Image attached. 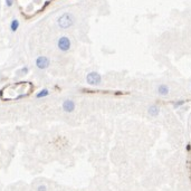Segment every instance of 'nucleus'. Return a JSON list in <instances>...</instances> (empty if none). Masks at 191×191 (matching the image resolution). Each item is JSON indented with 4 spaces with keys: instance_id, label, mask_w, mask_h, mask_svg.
<instances>
[{
    "instance_id": "f257e3e1",
    "label": "nucleus",
    "mask_w": 191,
    "mask_h": 191,
    "mask_svg": "<svg viewBox=\"0 0 191 191\" xmlns=\"http://www.w3.org/2000/svg\"><path fill=\"white\" fill-rule=\"evenodd\" d=\"M57 25L62 29H67V28H69L70 26L74 25V17H73V15H70L69 12H65V14H63L62 16L58 17Z\"/></svg>"
},
{
    "instance_id": "f03ea898",
    "label": "nucleus",
    "mask_w": 191,
    "mask_h": 191,
    "mask_svg": "<svg viewBox=\"0 0 191 191\" xmlns=\"http://www.w3.org/2000/svg\"><path fill=\"white\" fill-rule=\"evenodd\" d=\"M86 82L92 86H97L102 82V76L96 72H91L86 76Z\"/></svg>"
},
{
    "instance_id": "7ed1b4c3",
    "label": "nucleus",
    "mask_w": 191,
    "mask_h": 191,
    "mask_svg": "<svg viewBox=\"0 0 191 191\" xmlns=\"http://www.w3.org/2000/svg\"><path fill=\"white\" fill-rule=\"evenodd\" d=\"M70 40L68 37L66 36H62L57 42V47H58L59 51H68L70 49Z\"/></svg>"
},
{
    "instance_id": "20e7f679",
    "label": "nucleus",
    "mask_w": 191,
    "mask_h": 191,
    "mask_svg": "<svg viewBox=\"0 0 191 191\" xmlns=\"http://www.w3.org/2000/svg\"><path fill=\"white\" fill-rule=\"evenodd\" d=\"M49 64H51V60L46 56H39L36 59V66L38 67L39 69H45L49 66Z\"/></svg>"
},
{
    "instance_id": "39448f33",
    "label": "nucleus",
    "mask_w": 191,
    "mask_h": 191,
    "mask_svg": "<svg viewBox=\"0 0 191 191\" xmlns=\"http://www.w3.org/2000/svg\"><path fill=\"white\" fill-rule=\"evenodd\" d=\"M62 107L64 112L72 113V112H74V109H75V102L72 101V100H65V101L63 102Z\"/></svg>"
},
{
    "instance_id": "423d86ee",
    "label": "nucleus",
    "mask_w": 191,
    "mask_h": 191,
    "mask_svg": "<svg viewBox=\"0 0 191 191\" xmlns=\"http://www.w3.org/2000/svg\"><path fill=\"white\" fill-rule=\"evenodd\" d=\"M158 93L160 94V95H168L169 94V87L167 85H164V84H162V85H160L159 87H158Z\"/></svg>"
},
{
    "instance_id": "0eeeda50",
    "label": "nucleus",
    "mask_w": 191,
    "mask_h": 191,
    "mask_svg": "<svg viewBox=\"0 0 191 191\" xmlns=\"http://www.w3.org/2000/svg\"><path fill=\"white\" fill-rule=\"evenodd\" d=\"M148 112L150 115H152V116H156L158 114H159V112H160V109H159V107L156 105H151L150 107H149Z\"/></svg>"
},
{
    "instance_id": "6e6552de",
    "label": "nucleus",
    "mask_w": 191,
    "mask_h": 191,
    "mask_svg": "<svg viewBox=\"0 0 191 191\" xmlns=\"http://www.w3.org/2000/svg\"><path fill=\"white\" fill-rule=\"evenodd\" d=\"M49 95V91L47 90V88H44V90H42L40 92H38V93L36 94V98H43V97H47Z\"/></svg>"
},
{
    "instance_id": "1a4fd4ad",
    "label": "nucleus",
    "mask_w": 191,
    "mask_h": 191,
    "mask_svg": "<svg viewBox=\"0 0 191 191\" xmlns=\"http://www.w3.org/2000/svg\"><path fill=\"white\" fill-rule=\"evenodd\" d=\"M18 27H19V21L17 19H14L11 21V23H10V29H11V31H17Z\"/></svg>"
},
{
    "instance_id": "9d476101",
    "label": "nucleus",
    "mask_w": 191,
    "mask_h": 191,
    "mask_svg": "<svg viewBox=\"0 0 191 191\" xmlns=\"http://www.w3.org/2000/svg\"><path fill=\"white\" fill-rule=\"evenodd\" d=\"M37 191H47L46 186H44V184H40V186L37 188Z\"/></svg>"
},
{
    "instance_id": "9b49d317",
    "label": "nucleus",
    "mask_w": 191,
    "mask_h": 191,
    "mask_svg": "<svg viewBox=\"0 0 191 191\" xmlns=\"http://www.w3.org/2000/svg\"><path fill=\"white\" fill-rule=\"evenodd\" d=\"M20 73H21V74H27L28 67H23V68H21V69H20Z\"/></svg>"
},
{
    "instance_id": "f8f14e48",
    "label": "nucleus",
    "mask_w": 191,
    "mask_h": 191,
    "mask_svg": "<svg viewBox=\"0 0 191 191\" xmlns=\"http://www.w3.org/2000/svg\"><path fill=\"white\" fill-rule=\"evenodd\" d=\"M12 4H14V0H6V5L8 7H11Z\"/></svg>"
},
{
    "instance_id": "ddd939ff",
    "label": "nucleus",
    "mask_w": 191,
    "mask_h": 191,
    "mask_svg": "<svg viewBox=\"0 0 191 191\" xmlns=\"http://www.w3.org/2000/svg\"><path fill=\"white\" fill-rule=\"evenodd\" d=\"M183 101H179V102H176V104H174V107H178V106H181L183 105Z\"/></svg>"
}]
</instances>
